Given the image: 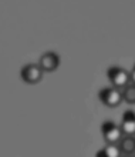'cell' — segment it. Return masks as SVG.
<instances>
[{
	"instance_id": "1",
	"label": "cell",
	"mask_w": 135,
	"mask_h": 157,
	"mask_svg": "<svg viewBox=\"0 0 135 157\" xmlns=\"http://www.w3.org/2000/svg\"><path fill=\"white\" fill-rule=\"evenodd\" d=\"M107 76H108V80L112 83V87L115 89H119L122 90L131 83V77H130V73L127 70H124L121 67L112 66L108 69L107 71Z\"/></svg>"
},
{
	"instance_id": "2",
	"label": "cell",
	"mask_w": 135,
	"mask_h": 157,
	"mask_svg": "<svg viewBox=\"0 0 135 157\" xmlns=\"http://www.w3.org/2000/svg\"><path fill=\"white\" fill-rule=\"evenodd\" d=\"M98 97L107 107H117L122 101V90L115 87H105L98 93Z\"/></svg>"
},
{
	"instance_id": "3",
	"label": "cell",
	"mask_w": 135,
	"mask_h": 157,
	"mask_svg": "<svg viewBox=\"0 0 135 157\" xmlns=\"http://www.w3.org/2000/svg\"><path fill=\"white\" fill-rule=\"evenodd\" d=\"M101 132L107 141V144H118V141L121 140V137L124 136L121 127L117 126L114 121H110V120H107V121L102 123Z\"/></svg>"
},
{
	"instance_id": "4",
	"label": "cell",
	"mask_w": 135,
	"mask_h": 157,
	"mask_svg": "<svg viewBox=\"0 0 135 157\" xmlns=\"http://www.w3.org/2000/svg\"><path fill=\"white\" fill-rule=\"evenodd\" d=\"M43 73L44 71L41 70V67L38 64H33V63H29L26 64L20 71V76L23 78V82H26L27 84H37L43 78Z\"/></svg>"
},
{
	"instance_id": "5",
	"label": "cell",
	"mask_w": 135,
	"mask_h": 157,
	"mask_svg": "<svg viewBox=\"0 0 135 157\" xmlns=\"http://www.w3.org/2000/svg\"><path fill=\"white\" fill-rule=\"evenodd\" d=\"M38 66L41 67V70L47 71V73L54 71L60 66V56L56 52H46V53L41 54Z\"/></svg>"
},
{
	"instance_id": "6",
	"label": "cell",
	"mask_w": 135,
	"mask_h": 157,
	"mask_svg": "<svg viewBox=\"0 0 135 157\" xmlns=\"http://www.w3.org/2000/svg\"><path fill=\"white\" fill-rule=\"evenodd\" d=\"M121 130L124 136H135V113L132 110H127L124 113Z\"/></svg>"
},
{
	"instance_id": "7",
	"label": "cell",
	"mask_w": 135,
	"mask_h": 157,
	"mask_svg": "<svg viewBox=\"0 0 135 157\" xmlns=\"http://www.w3.org/2000/svg\"><path fill=\"white\" fill-rule=\"evenodd\" d=\"M118 147L122 154L135 153V136H122L118 141Z\"/></svg>"
},
{
	"instance_id": "8",
	"label": "cell",
	"mask_w": 135,
	"mask_h": 157,
	"mask_svg": "<svg viewBox=\"0 0 135 157\" xmlns=\"http://www.w3.org/2000/svg\"><path fill=\"white\" fill-rule=\"evenodd\" d=\"M121 150H119L118 144H107L105 147H102L101 150L97 151L95 157H121Z\"/></svg>"
},
{
	"instance_id": "9",
	"label": "cell",
	"mask_w": 135,
	"mask_h": 157,
	"mask_svg": "<svg viewBox=\"0 0 135 157\" xmlns=\"http://www.w3.org/2000/svg\"><path fill=\"white\" fill-rule=\"evenodd\" d=\"M122 100L128 104H135V84L130 83L125 89H122Z\"/></svg>"
},
{
	"instance_id": "10",
	"label": "cell",
	"mask_w": 135,
	"mask_h": 157,
	"mask_svg": "<svg viewBox=\"0 0 135 157\" xmlns=\"http://www.w3.org/2000/svg\"><path fill=\"white\" fill-rule=\"evenodd\" d=\"M130 77H131V83L135 84V64H134V69H132L131 73H130Z\"/></svg>"
},
{
	"instance_id": "11",
	"label": "cell",
	"mask_w": 135,
	"mask_h": 157,
	"mask_svg": "<svg viewBox=\"0 0 135 157\" xmlns=\"http://www.w3.org/2000/svg\"><path fill=\"white\" fill-rule=\"evenodd\" d=\"M121 157H134V154H121Z\"/></svg>"
},
{
	"instance_id": "12",
	"label": "cell",
	"mask_w": 135,
	"mask_h": 157,
	"mask_svg": "<svg viewBox=\"0 0 135 157\" xmlns=\"http://www.w3.org/2000/svg\"><path fill=\"white\" fill-rule=\"evenodd\" d=\"M134 157H135V153H134Z\"/></svg>"
}]
</instances>
